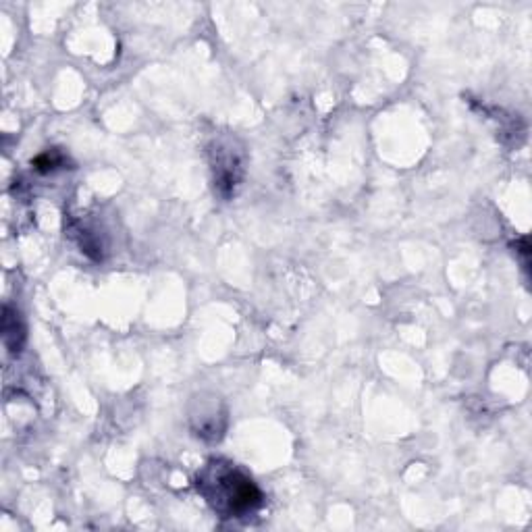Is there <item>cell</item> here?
Segmentation results:
<instances>
[{"label":"cell","mask_w":532,"mask_h":532,"mask_svg":"<svg viewBox=\"0 0 532 532\" xmlns=\"http://www.w3.org/2000/svg\"><path fill=\"white\" fill-rule=\"evenodd\" d=\"M196 487L221 518H248L264 499L252 478L227 460H210L198 472Z\"/></svg>","instance_id":"cell-1"},{"label":"cell","mask_w":532,"mask_h":532,"mask_svg":"<svg viewBox=\"0 0 532 532\" xmlns=\"http://www.w3.org/2000/svg\"><path fill=\"white\" fill-rule=\"evenodd\" d=\"M3 339H5L7 350L13 356L21 352L23 343H25V327L21 323V316L11 306H5V312H3Z\"/></svg>","instance_id":"cell-4"},{"label":"cell","mask_w":532,"mask_h":532,"mask_svg":"<svg viewBox=\"0 0 532 532\" xmlns=\"http://www.w3.org/2000/svg\"><path fill=\"white\" fill-rule=\"evenodd\" d=\"M192 429L206 441H219L225 431V412L217 410V404H200L198 412H192Z\"/></svg>","instance_id":"cell-3"},{"label":"cell","mask_w":532,"mask_h":532,"mask_svg":"<svg viewBox=\"0 0 532 532\" xmlns=\"http://www.w3.org/2000/svg\"><path fill=\"white\" fill-rule=\"evenodd\" d=\"M246 154L235 148V140H219L210 148V169L215 177V188L223 198L235 194V188L244 177Z\"/></svg>","instance_id":"cell-2"}]
</instances>
